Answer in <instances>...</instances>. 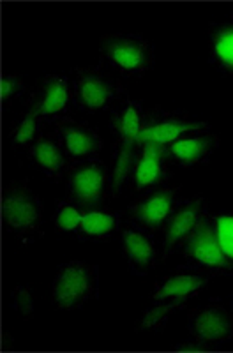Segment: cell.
Masks as SVG:
<instances>
[{"mask_svg": "<svg viewBox=\"0 0 233 353\" xmlns=\"http://www.w3.org/2000/svg\"><path fill=\"white\" fill-rule=\"evenodd\" d=\"M212 228L223 254L233 263V209L212 214Z\"/></svg>", "mask_w": 233, "mask_h": 353, "instance_id": "cb8c5ba5", "label": "cell"}, {"mask_svg": "<svg viewBox=\"0 0 233 353\" xmlns=\"http://www.w3.org/2000/svg\"><path fill=\"white\" fill-rule=\"evenodd\" d=\"M209 216L207 200L203 196L184 198L179 201L165 228L161 230V260L181 251L191 233Z\"/></svg>", "mask_w": 233, "mask_h": 353, "instance_id": "30bf717a", "label": "cell"}, {"mask_svg": "<svg viewBox=\"0 0 233 353\" xmlns=\"http://www.w3.org/2000/svg\"><path fill=\"white\" fill-rule=\"evenodd\" d=\"M72 105L80 112L96 115L108 112L125 99V88L103 65L77 68L71 78Z\"/></svg>", "mask_w": 233, "mask_h": 353, "instance_id": "3957f363", "label": "cell"}, {"mask_svg": "<svg viewBox=\"0 0 233 353\" xmlns=\"http://www.w3.org/2000/svg\"><path fill=\"white\" fill-rule=\"evenodd\" d=\"M188 330L194 341L209 346L225 345L233 339V313L219 299L191 309L188 314Z\"/></svg>", "mask_w": 233, "mask_h": 353, "instance_id": "52a82bcc", "label": "cell"}, {"mask_svg": "<svg viewBox=\"0 0 233 353\" xmlns=\"http://www.w3.org/2000/svg\"><path fill=\"white\" fill-rule=\"evenodd\" d=\"M232 313H233V293H232Z\"/></svg>", "mask_w": 233, "mask_h": 353, "instance_id": "83f0119b", "label": "cell"}, {"mask_svg": "<svg viewBox=\"0 0 233 353\" xmlns=\"http://www.w3.org/2000/svg\"><path fill=\"white\" fill-rule=\"evenodd\" d=\"M147 113L143 110V103L136 99L121 101L113 106L110 113V129L115 134L116 141L131 147H140V132L145 124Z\"/></svg>", "mask_w": 233, "mask_h": 353, "instance_id": "ac0fdd59", "label": "cell"}, {"mask_svg": "<svg viewBox=\"0 0 233 353\" xmlns=\"http://www.w3.org/2000/svg\"><path fill=\"white\" fill-rule=\"evenodd\" d=\"M122 226V216L115 210L103 207H83L80 228L74 237L80 241H108Z\"/></svg>", "mask_w": 233, "mask_h": 353, "instance_id": "d6986e66", "label": "cell"}, {"mask_svg": "<svg viewBox=\"0 0 233 353\" xmlns=\"http://www.w3.org/2000/svg\"><path fill=\"white\" fill-rule=\"evenodd\" d=\"M55 134L61 140L68 159L72 163L99 159L103 150V138L94 125L65 117L55 124Z\"/></svg>", "mask_w": 233, "mask_h": 353, "instance_id": "4fadbf2b", "label": "cell"}, {"mask_svg": "<svg viewBox=\"0 0 233 353\" xmlns=\"http://www.w3.org/2000/svg\"><path fill=\"white\" fill-rule=\"evenodd\" d=\"M71 106H74L71 80L57 72L41 78L28 99V108H32L41 117V121L53 125L69 117Z\"/></svg>", "mask_w": 233, "mask_h": 353, "instance_id": "9c48e42d", "label": "cell"}, {"mask_svg": "<svg viewBox=\"0 0 233 353\" xmlns=\"http://www.w3.org/2000/svg\"><path fill=\"white\" fill-rule=\"evenodd\" d=\"M65 176L69 196L81 207H103L112 194L110 165L101 159L72 163Z\"/></svg>", "mask_w": 233, "mask_h": 353, "instance_id": "5b68a950", "label": "cell"}, {"mask_svg": "<svg viewBox=\"0 0 233 353\" xmlns=\"http://www.w3.org/2000/svg\"><path fill=\"white\" fill-rule=\"evenodd\" d=\"M9 302H11V309L18 316L23 320H30L36 313V302H34V292L30 286L18 285L12 288L11 295H9Z\"/></svg>", "mask_w": 233, "mask_h": 353, "instance_id": "d4e9b609", "label": "cell"}, {"mask_svg": "<svg viewBox=\"0 0 233 353\" xmlns=\"http://www.w3.org/2000/svg\"><path fill=\"white\" fill-rule=\"evenodd\" d=\"M99 295V267L89 261L71 260L57 269L52 283V299L62 311L83 309Z\"/></svg>", "mask_w": 233, "mask_h": 353, "instance_id": "277c9868", "label": "cell"}, {"mask_svg": "<svg viewBox=\"0 0 233 353\" xmlns=\"http://www.w3.org/2000/svg\"><path fill=\"white\" fill-rule=\"evenodd\" d=\"M25 81L20 74H12V72H4L2 80H0V99L4 110L11 106L17 99H20L25 94Z\"/></svg>", "mask_w": 233, "mask_h": 353, "instance_id": "484cf974", "label": "cell"}, {"mask_svg": "<svg viewBox=\"0 0 233 353\" xmlns=\"http://www.w3.org/2000/svg\"><path fill=\"white\" fill-rule=\"evenodd\" d=\"M209 129L210 124L203 119L156 110V112L147 113V119H145V124L140 132V141L141 143L154 141V143L170 145L188 132L209 131Z\"/></svg>", "mask_w": 233, "mask_h": 353, "instance_id": "5bb4252c", "label": "cell"}, {"mask_svg": "<svg viewBox=\"0 0 233 353\" xmlns=\"http://www.w3.org/2000/svg\"><path fill=\"white\" fill-rule=\"evenodd\" d=\"M230 18H233V12H232V14H230Z\"/></svg>", "mask_w": 233, "mask_h": 353, "instance_id": "f1b7e54d", "label": "cell"}, {"mask_svg": "<svg viewBox=\"0 0 233 353\" xmlns=\"http://www.w3.org/2000/svg\"><path fill=\"white\" fill-rule=\"evenodd\" d=\"M175 350H179V352H205L207 346L191 339L188 343H179V345H175Z\"/></svg>", "mask_w": 233, "mask_h": 353, "instance_id": "4316f807", "label": "cell"}, {"mask_svg": "<svg viewBox=\"0 0 233 353\" xmlns=\"http://www.w3.org/2000/svg\"><path fill=\"white\" fill-rule=\"evenodd\" d=\"M81 217H83V207L72 200H59L57 201L55 212H53V225L57 232L68 233V235H77L80 228Z\"/></svg>", "mask_w": 233, "mask_h": 353, "instance_id": "603a6c76", "label": "cell"}, {"mask_svg": "<svg viewBox=\"0 0 233 353\" xmlns=\"http://www.w3.org/2000/svg\"><path fill=\"white\" fill-rule=\"evenodd\" d=\"M184 309L179 304H161V302H152L145 309L141 316L138 318L134 330L136 332H161L168 325L170 318L175 313Z\"/></svg>", "mask_w": 233, "mask_h": 353, "instance_id": "7402d4cb", "label": "cell"}, {"mask_svg": "<svg viewBox=\"0 0 233 353\" xmlns=\"http://www.w3.org/2000/svg\"><path fill=\"white\" fill-rule=\"evenodd\" d=\"M27 156L30 163L52 181H61L71 166L61 140L57 138V134L48 132H41L37 140L27 149Z\"/></svg>", "mask_w": 233, "mask_h": 353, "instance_id": "e0dca14e", "label": "cell"}, {"mask_svg": "<svg viewBox=\"0 0 233 353\" xmlns=\"http://www.w3.org/2000/svg\"><path fill=\"white\" fill-rule=\"evenodd\" d=\"M121 251L129 270L143 277L156 269L161 258V245H157L154 233L128 221L119 230Z\"/></svg>", "mask_w": 233, "mask_h": 353, "instance_id": "8fae6325", "label": "cell"}, {"mask_svg": "<svg viewBox=\"0 0 233 353\" xmlns=\"http://www.w3.org/2000/svg\"><path fill=\"white\" fill-rule=\"evenodd\" d=\"M181 251L188 267H193L209 277L233 276V263L223 254L217 244L210 214L191 233Z\"/></svg>", "mask_w": 233, "mask_h": 353, "instance_id": "8992f818", "label": "cell"}, {"mask_svg": "<svg viewBox=\"0 0 233 353\" xmlns=\"http://www.w3.org/2000/svg\"><path fill=\"white\" fill-rule=\"evenodd\" d=\"M0 210L4 228L23 244H32L41 235L45 221L43 201L25 182L6 185Z\"/></svg>", "mask_w": 233, "mask_h": 353, "instance_id": "7a4b0ae2", "label": "cell"}, {"mask_svg": "<svg viewBox=\"0 0 233 353\" xmlns=\"http://www.w3.org/2000/svg\"><path fill=\"white\" fill-rule=\"evenodd\" d=\"M217 147H219V138L209 129V131L188 132L166 145V150L172 163L182 168H193V166L205 165Z\"/></svg>", "mask_w": 233, "mask_h": 353, "instance_id": "2e32d148", "label": "cell"}, {"mask_svg": "<svg viewBox=\"0 0 233 353\" xmlns=\"http://www.w3.org/2000/svg\"><path fill=\"white\" fill-rule=\"evenodd\" d=\"M101 65L124 78H140L156 65L152 41L141 34L113 32L99 41Z\"/></svg>", "mask_w": 233, "mask_h": 353, "instance_id": "6da1fadb", "label": "cell"}, {"mask_svg": "<svg viewBox=\"0 0 233 353\" xmlns=\"http://www.w3.org/2000/svg\"><path fill=\"white\" fill-rule=\"evenodd\" d=\"M170 163L172 159L168 156L166 145L143 141L131 172V185L134 191L145 193L165 185L170 175Z\"/></svg>", "mask_w": 233, "mask_h": 353, "instance_id": "9a60e30c", "label": "cell"}, {"mask_svg": "<svg viewBox=\"0 0 233 353\" xmlns=\"http://www.w3.org/2000/svg\"><path fill=\"white\" fill-rule=\"evenodd\" d=\"M210 277L200 270L182 265L177 270L166 274L159 281H156L150 295V302L161 304H179L182 307L196 299L209 285Z\"/></svg>", "mask_w": 233, "mask_h": 353, "instance_id": "7c38bea8", "label": "cell"}, {"mask_svg": "<svg viewBox=\"0 0 233 353\" xmlns=\"http://www.w3.org/2000/svg\"><path fill=\"white\" fill-rule=\"evenodd\" d=\"M209 59L217 71L233 77V18L210 25Z\"/></svg>", "mask_w": 233, "mask_h": 353, "instance_id": "ffe728a7", "label": "cell"}, {"mask_svg": "<svg viewBox=\"0 0 233 353\" xmlns=\"http://www.w3.org/2000/svg\"><path fill=\"white\" fill-rule=\"evenodd\" d=\"M43 124L45 122L41 121V117L32 108H27V112L14 122V125L9 131V145L14 150H27L41 134V125Z\"/></svg>", "mask_w": 233, "mask_h": 353, "instance_id": "44dd1931", "label": "cell"}, {"mask_svg": "<svg viewBox=\"0 0 233 353\" xmlns=\"http://www.w3.org/2000/svg\"><path fill=\"white\" fill-rule=\"evenodd\" d=\"M179 191H181L179 188L165 184L161 188L140 193V196L134 198L129 203L128 221L152 233H161L166 221L170 219V216H172L175 207L181 201Z\"/></svg>", "mask_w": 233, "mask_h": 353, "instance_id": "ba28073f", "label": "cell"}]
</instances>
